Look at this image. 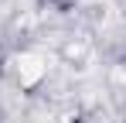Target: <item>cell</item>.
<instances>
[{"label": "cell", "mask_w": 126, "mask_h": 123, "mask_svg": "<svg viewBox=\"0 0 126 123\" xmlns=\"http://www.w3.org/2000/svg\"><path fill=\"white\" fill-rule=\"evenodd\" d=\"M44 3H51V7H55V10H68V7H72V3H75V0H44Z\"/></svg>", "instance_id": "1"}]
</instances>
